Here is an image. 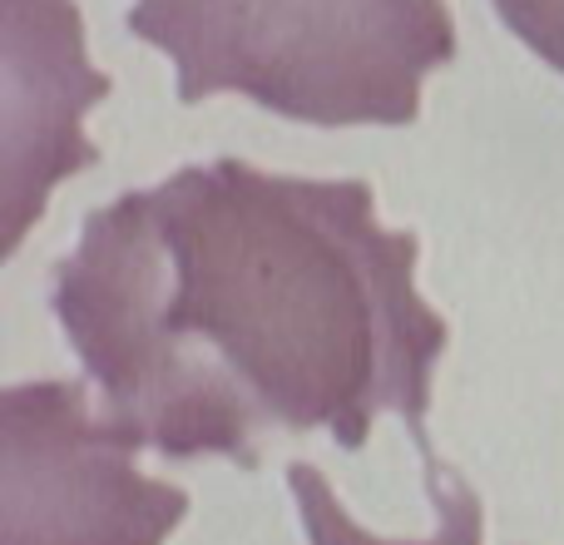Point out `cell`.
Masks as SVG:
<instances>
[{
  "label": "cell",
  "instance_id": "obj_2",
  "mask_svg": "<svg viewBox=\"0 0 564 545\" xmlns=\"http://www.w3.org/2000/svg\"><path fill=\"white\" fill-rule=\"evenodd\" d=\"M129 35L174 60L184 105L243 95L322 129L416 125L456 60L446 0H134Z\"/></svg>",
  "mask_w": 564,
  "mask_h": 545
},
{
  "label": "cell",
  "instance_id": "obj_3",
  "mask_svg": "<svg viewBox=\"0 0 564 545\" xmlns=\"http://www.w3.org/2000/svg\"><path fill=\"white\" fill-rule=\"evenodd\" d=\"M0 545H164L188 491L134 467V447L75 382H20L0 397Z\"/></svg>",
  "mask_w": 564,
  "mask_h": 545
},
{
  "label": "cell",
  "instance_id": "obj_4",
  "mask_svg": "<svg viewBox=\"0 0 564 545\" xmlns=\"http://www.w3.org/2000/svg\"><path fill=\"white\" fill-rule=\"evenodd\" d=\"M500 20L564 75V0H496Z\"/></svg>",
  "mask_w": 564,
  "mask_h": 545
},
{
  "label": "cell",
  "instance_id": "obj_1",
  "mask_svg": "<svg viewBox=\"0 0 564 545\" xmlns=\"http://www.w3.org/2000/svg\"><path fill=\"white\" fill-rule=\"evenodd\" d=\"M416 258L367 179L214 159L95 209L55 264V318L134 451L258 471L282 437L327 431L357 457L397 417L436 531L480 545L476 491L426 441L451 332L416 292Z\"/></svg>",
  "mask_w": 564,
  "mask_h": 545
}]
</instances>
